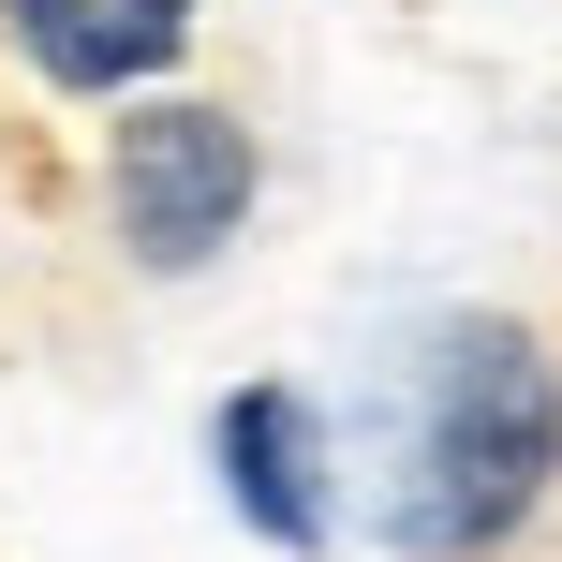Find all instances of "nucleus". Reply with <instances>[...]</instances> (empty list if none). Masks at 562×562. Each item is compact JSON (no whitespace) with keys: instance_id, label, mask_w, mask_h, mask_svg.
<instances>
[{"instance_id":"obj_1","label":"nucleus","mask_w":562,"mask_h":562,"mask_svg":"<svg viewBox=\"0 0 562 562\" xmlns=\"http://www.w3.org/2000/svg\"><path fill=\"white\" fill-rule=\"evenodd\" d=\"M562 488V356L518 311H445L400 356L370 533L400 562H504Z\"/></svg>"},{"instance_id":"obj_2","label":"nucleus","mask_w":562,"mask_h":562,"mask_svg":"<svg viewBox=\"0 0 562 562\" xmlns=\"http://www.w3.org/2000/svg\"><path fill=\"white\" fill-rule=\"evenodd\" d=\"M252 207H267V134H252L237 104H207V89H148V104H119V134H104V237H119L148 281L223 267L237 237H252Z\"/></svg>"},{"instance_id":"obj_3","label":"nucleus","mask_w":562,"mask_h":562,"mask_svg":"<svg viewBox=\"0 0 562 562\" xmlns=\"http://www.w3.org/2000/svg\"><path fill=\"white\" fill-rule=\"evenodd\" d=\"M207 474H223L237 533L311 562L340 533V459H326V400L281 385V370H252V385H223V415H207Z\"/></svg>"},{"instance_id":"obj_4","label":"nucleus","mask_w":562,"mask_h":562,"mask_svg":"<svg viewBox=\"0 0 562 562\" xmlns=\"http://www.w3.org/2000/svg\"><path fill=\"white\" fill-rule=\"evenodd\" d=\"M193 15L207 0H0V45L75 104H148L193 59Z\"/></svg>"}]
</instances>
